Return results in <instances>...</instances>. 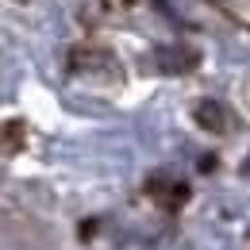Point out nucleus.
<instances>
[{
  "instance_id": "nucleus-1",
  "label": "nucleus",
  "mask_w": 250,
  "mask_h": 250,
  "mask_svg": "<svg viewBox=\"0 0 250 250\" xmlns=\"http://www.w3.org/2000/svg\"><path fill=\"white\" fill-rule=\"evenodd\" d=\"M154 62L162 73H188V69H196V62H200V54L196 50H188V46H158L154 50Z\"/></svg>"
},
{
  "instance_id": "nucleus-2",
  "label": "nucleus",
  "mask_w": 250,
  "mask_h": 250,
  "mask_svg": "<svg viewBox=\"0 0 250 250\" xmlns=\"http://www.w3.org/2000/svg\"><path fill=\"white\" fill-rule=\"evenodd\" d=\"M196 124L204 131H212V135H223L227 131V108L219 100H200L196 104Z\"/></svg>"
},
{
  "instance_id": "nucleus-3",
  "label": "nucleus",
  "mask_w": 250,
  "mask_h": 250,
  "mask_svg": "<svg viewBox=\"0 0 250 250\" xmlns=\"http://www.w3.org/2000/svg\"><path fill=\"white\" fill-rule=\"evenodd\" d=\"M146 188H150L154 196H162V204H166V208H177V204H185V196H188V188H185V185H166L162 177H154Z\"/></svg>"
}]
</instances>
